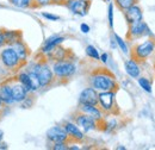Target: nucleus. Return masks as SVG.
<instances>
[{
    "mask_svg": "<svg viewBox=\"0 0 155 150\" xmlns=\"http://www.w3.org/2000/svg\"><path fill=\"white\" fill-rule=\"evenodd\" d=\"M92 87L94 90L105 92V91H115L117 88V83L115 77L106 72H100L92 76L91 79Z\"/></svg>",
    "mask_w": 155,
    "mask_h": 150,
    "instance_id": "f257e3e1",
    "label": "nucleus"
},
{
    "mask_svg": "<svg viewBox=\"0 0 155 150\" xmlns=\"http://www.w3.org/2000/svg\"><path fill=\"white\" fill-rule=\"evenodd\" d=\"M37 76H38L39 83H41V87H47L51 83L54 76H53V72L51 69L44 64V63H38L36 66H34V69H32Z\"/></svg>",
    "mask_w": 155,
    "mask_h": 150,
    "instance_id": "f03ea898",
    "label": "nucleus"
},
{
    "mask_svg": "<svg viewBox=\"0 0 155 150\" xmlns=\"http://www.w3.org/2000/svg\"><path fill=\"white\" fill-rule=\"evenodd\" d=\"M53 72L58 77H69L75 73V66L72 62L61 60L53 66Z\"/></svg>",
    "mask_w": 155,
    "mask_h": 150,
    "instance_id": "7ed1b4c3",
    "label": "nucleus"
},
{
    "mask_svg": "<svg viewBox=\"0 0 155 150\" xmlns=\"http://www.w3.org/2000/svg\"><path fill=\"white\" fill-rule=\"evenodd\" d=\"M0 60H1L2 64L7 68H16V67H18L20 62L19 57H18L17 53L15 51L13 48L4 49L0 54Z\"/></svg>",
    "mask_w": 155,
    "mask_h": 150,
    "instance_id": "20e7f679",
    "label": "nucleus"
},
{
    "mask_svg": "<svg viewBox=\"0 0 155 150\" xmlns=\"http://www.w3.org/2000/svg\"><path fill=\"white\" fill-rule=\"evenodd\" d=\"M67 6L74 15L84 17L87 15L91 2L90 0H67Z\"/></svg>",
    "mask_w": 155,
    "mask_h": 150,
    "instance_id": "39448f33",
    "label": "nucleus"
},
{
    "mask_svg": "<svg viewBox=\"0 0 155 150\" xmlns=\"http://www.w3.org/2000/svg\"><path fill=\"white\" fill-rule=\"evenodd\" d=\"M155 44L153 41H146L138 45H136L134 49V58L137 60H144L149 55H152V53L154 51Z\"/></svg>",
    "mask_w": 155,
    "mask_h": 150,
    "instance_id": "423d86ee",
    "label": "nucleus"
},
{
    "mask_svg": "<svg viewBox=\"0 0 155 150\" xmlns=\"http://www.w3.org/2000/svg\"><path fill=\"white\" fill-rule=\"evenodd\" d=\"M47 138L54 143H58V142H67L69 136H68L67 131L64 130V128L53 126L47 131Z\"/></svg>",
    "mask_w": 155,
    "mask_h": 150,
    "instance_id": "0eeeda50",
    "label": "nucleus"
},
{
    "mask_svg": "<svg viewBox=\"0 0 155 150\" xmlns=\"http://www.w3.org/2000/svg\"><path fill=\"white\" fill-rule=\"evenodd\" d=\"M98 103L100 104L103 111L110 112L114 107L115 103V92L114 91H105L98 94Z\"/></svg>",
    "mask_w": 155,
    "mask_h": 150,
    "instance_id": "6e6552de",
    "label": "nucleus"
},
{
    "mask_svg": "<svg viewBox=\"0 0 155 150\" xmlns=\"http://www.w3.org/2000/svg\"><path fill=\"white\" fill-rule=\"evenodd\" d=\"M147 35H150V31H149V28L147 26V24L142 20L134 23V24H130V29H129V32H128V37H142V36H147Z\"/></svg>",
    "mask_w": 155,
    "mask_h": 150,
    "instance_id": "1a4fd4ad",
    "label": "nucleus"
},
{
    "mask_svg": "<svg viewBox=\"0 0 155 150\" xmlns=\"http://www.w3.org/2000/svg\"><path fill=\"white\" fill-rule=\"evenodd\" d=\"M75 122H77L78 126H81L85 132L94 130L96 126H97V124H96V119L84 112L80 113V114H78L77 117H75Z\"/></svg>",
    "mask_w": 155,
    "mask_h": 150,
    "instance_id": "9d476101",
    "label": "nucleus"
},
{
    "mask_svg": "<svg viewBox=\"0 0 155 150\" xmlns=\"http://www.w3.org/2000/svg\"><path fill=\"white\" fill-rule=\"evenodd\" d=\"M80 104H87V105H96L98 104V93L93 87L85 88L80 94Z\"/></svg>",
    "mask_w": 155,
    "mask_h": 150,
    "instance_id": "9b49d317",
    "label": "nucleus"
},
{
    "mask_svg": "<svg viewBox=\"0 0 155 150\" xmlns=\"http://www.w3.org/2000/svg\"><path fill=\"white\" fill-rule=\"evenodd\" d=\"M124 16L129 24H134V23L142 20V10L138 6L133 5L124 11Z\"/></svg>",
    "mask_w": 155,
    "mask_h": 150,
    "instance_id": "f8f14e48",
    "label": "nucleus"
},
{
    "mask_svg": "<svg viewBox=\"0 0 155 150\" xmlns=\"http://www.w3.org/2000/svg\"><path fill=\"white\" fill-rule=\"evenodd\" d=\"M11 91H12V96L15 103H21L24 100H26V95H28V91L24 88V86L18 82L11 86Z\"/></svg>",
    "mask_w": 155,
    "mask_h": 150,
    "instance_id": "ddd939ff",
    "label": "nucleus"
},
{
    "mask_svg": "<svg viewBox=\"0 0 155 150\" xmlns=\"http://www.w3.org/2000/svg\"><path fill=\"white\" fill-rule=\"evenodd\" d=\"M64 130L67 131L68 136L72 139H75V141H82L84 139V133L78 128V125L73 124V123H66Z\"/></svg>",
    "mask_w": 155,
    "mask_h": 150,
    "instance_id": "4468645a",
    "label": "nucleus"
},
{
    "mask_svg": "<svg viewBox=\"0 0 155 150\" xmlns=\"http://www.w3.org/2000/svg\"><path fill=\"white\" fill-rule=\"evenodd\" d=\"M80 111L88 116H91L92 118H94L96 120L101 119V111L96 107V105H87V104H80Z\"/></svg>",
    "mask_w": 155,
    "mask_h": 150,
    "instance_id": "2eb2a0df",
    "label": "nucleus"
},
{
    "mask_svg": "<svg viewBox=\"0 0 155 150\" xmlns=\"http://www.w3.org/2000/svg\"><path fill=\"white\" fill-rule=\"evenodd\" d=\"M0 99H1L2 104L11 105V104L15 103L13 96H12L11 86H8V85H2V86L0 87Z\"/></svg>",
    "mask_w": 155,
    "mask_h": 150,
    "instance_id": "dca6fc26",
    "label": "nucleus"
},
{
    "mask_svg": "<svg viewBox=\"0 0 155 150\" xmlns=\"http://www.w3.org/2000/svg\"><path fill=\"white\" fill-rule=\"evenodd\" d=\"M64 41V38L63 37H58V36H54V37H50L49 39H47V42H45V44H44V47L42 48V51L43 53H49V51H51L56 45H58L60 43H62Z\"/></svg>",
    "mask_w": 155,
    "mask_h": 150,
    "instance_id": "f3484780",
    "label": "nucleus"
},
{
    "mask_svg": "<svg viewBox=\"0 0 155 150\" xmlns=\"http://www.w3.org/2000/svg\"><path fill=\"white\" fill-rule=\"evenodd\" d=\"M125 72L128 73L129 76H131V77H138L140 73H141L138 64L136 63L134 60H128L125 62Z\"/></svg>",
    "mask_w": 155,
    "mask_h": 150,
    "instance_id": "a211bd4d",
    "label": "nucleus"
},
{
    "mask_svg": "<svg viewBox=\"0 0 155 150\" xmlns=\"http://www.w3.org/2000/svg\"><path fill=\"white\" fill-rule=\"evenodd\" d=\"M12 48H13L15 51L17 53V55H18L20 61H24V60L28 57V48H26V45H25L21 41H18V42L13 43V44H12Z\"/></svg>",
    "mask_w": 155,
    "mask_h": 150,
    "instance_id": "6ab92c4d",
    "label": "nucleus"
},
{
    "mask_svg": "<svg viewBox=\"0 0 155 150\" xmlns=\"http://www.w3.org/2000/svg\"><path fill=\"white\" fill-rule=\"evenodd\" d=\"M20 41V34L18 31H4V43L13 44Z\"/></svg>",
    "mask_w": 155,
    "mask_h": 150,
    "instance_id": "aec40b11",
    "label": "nucleus"
},
{
    "mask_svg": "<svg viewBox=\"0 0 155 150\" xmlns=\"http://www.w3.org/2000/svg\"><path fill=\"white\" fill-rule=\"evenodd\" d=\"M48 54H49V56L53 57L54 60L61 61V60H64V57H66V50L62 49V48H60L58 45H56V47H55L51 51H49Z\"/></svg>",
    "mask_w": 155,
    "mask_h": 150,
    "instance_id": "412c9836",
    "label": "nucleus"
},
{
    "mask_svg": "<svg viewBox=\"0 0 155 150\" xmlns=\"http://www.w3.org/2000/svg\"><path fill=\"white\" fill-rule=\"evenodd\" d=\"M18 81L24 86V88L28 91V92H31V83H30V77H29V74L26 72L24 73H20L19 76H18Z\"/></svg>",
    "mask_w": 155,
    "mask_h": 150,
    "instance_id": "4be33fe9",
    "label": "nucleus"
},
{
    "mask_svg": "<svg viewBox=\"0 0 155 150\" xmlns=\"http://www.w3.org/2000/svg\"><path fill=\"white\" fill-rule=\"evenodd\" d=\"M29 77H30V83H31V91H37L39 87H41V83H39L38 76L37 74L34 72V70H30L28 72Z\"/></svg>",
    "mask_w": 155,
    "mask_h": 150,
    "instance_id": "5701e85b",
    "label": "nucleus"
},
{
    "mask_svg": "<svg viewBox=\"0 0 155 150\" xmlns=\"http://www.w3.org/2000/svg\"><path fill=\"white\" fill-rule=\"evenodd\" d=\"M137 0H116V5L118 6L119 10L125 11L127 8H129L130 6L135 5Z\"/></svg>",
    "mask_w": 155,
    "mask_h": 150,
    "instance_id": "b1692460",
    "label": "nucleus"
},
{
    "mask_svg": "<svg viewBox=\"0 0 155 150\" xmlns=\"http://www.w3.org/2000/svg\"><path fill=\"white\" fill-rule=\"evenodd\" d=\"M15 6L19 7V8H26L30 7L34 2V0H10Z\"/></svg>",
    "mask_w": 155,
    "mask_h": 150,
    "instance_id": "393cba45",
    "label": "nucleus"
},
{
    "mask_svg": "<svg viewBox=\"0 0 155 150\" xmlns=\"http://www.w3.org/2000/svg\"><path fill=\"white\" fill-rule=\"evenodd\" d=\"M138 83H140V86H141L146 92L152 93V85H150V82H149L148 79H146V77H140V79H138Z\"/></svg>",
    "mask_w": 155,
    "mask_h": 150,
    "instance_id": "a878e982",
    "label": "nucleus"
},
{
    "mask_svg": "<svg viewBox=\"0 0 155 150\" xmlns=\"http://www.w3.org/2000/svg\"><path fill=\"white\" fill-rule=\"evenodd\" d=\"M86 54H87V56H90L91 58H94V60H99V58H100L98 50L93 45H88V47L86 48Z\"/></svg>",
    "mask_w": 155,
    "mask_h": 150,
    "instance_id": "bb28decb",
    "label": "nucleus"
},
{
    "mask_svg": "<svg viewBox=\"0 0 155 150\" xmlns=\"http://www.w3.org/2000/svg\"><path fill=\"white\" fill-rule=\"evenodd\" d=\"M115 39H116V43L117 45L120 48V50L124 53V54H128V47H127V44H125V42L122 39V38L119 37L118 35H115Z\"/></svg>",
    "mask_w": 155,
    "mask_h": 150,
    "instance_id": "cd10ccee",
    "label": "nucleus"
},
{
    "mask_svg": "<svg viewBox=\"0 0 155 150\" xmlns=\"http://www.w3.org/2000/svg\"><path fill=\"white\" fill-rule=\"evenodd\" d=\"M109 23H110V26L112 28L114 26V5L112 4L109 5Z\"/></svg>",
    "mask_w": 155,
    "mask_h": 150,
    "instance_id": "c85d7f7f",
    "label": "nucleus"
},
{
    "mask_svg": "<svg viewBox=\"0 0 155 150\" xmlns=\"http://www.w3.org/2000/svg\"><path fill=\"white\" fill-rule=\"evenodd\" d=\"M53 149L54 150H66V149H68V147H67L66 142H58V143H55V144H54Z\"/></svg>",
    "mask_w": 155,
    "mask_h": 150,
    "instance_id": "c756f323",
    "label": "nucleus"
},
{
    "mask_svg": "<svg viewBox=\"0 0 155 150\" xmlns=\"http://www.w3.org/2000/svg\"><path fill=\"white\" fill-rule=\"evenodd\" d=\"M42 16L44 18L49 19V20H58L60 19L58 16H54V15H50V13H42Z\"/></svg>",
    "mask_w": 155,
    "mask_h": 150,
    "instance_id": "7c9ffc66",
    "label": "nucleus"
},
{
    "mask_svg": "<svg viewBox=\"0 0 155 150\" xmlns=\"http://www.w3.org/2000/svg\"><path fill=\"white\" fill-rule=\"evenodd\" d=\"M80 29H81V31H82L84 34L90 32V26H88L87 24H81V25H80Z\"/></svg>",
    "mask_w": 155,
    "mask_h": 150,
    "instance_id": "2f4dec72",
    "label": "nucleus"
},
{
    "mask_svg": "<svg viewBox=\"0 0 155 150\" xmlns=\"http://www.w3.org/2000/svg\"><path fill=\"white\" fill-rule=\"evenodd\" d=\"M35 1L37 2V5H41V6H42V5H48L51 0H35Z\"/></svg>",
    "mask_w": 155,
    "mask_h": 150,
    "instance_id": "473e14b6",
    "label": "nucleus"
},
{
    "mask_svg": "<svg viewBox=\"0 0 155 150\" xmlns=\"http://www.w3.org/2000/svg\"><path fill=\"white\" fill-rule=\"evenodd\" d=\"M100 60H101L104 63H106V61H107V54H103V55L100 56Z\"/></svg>",
    "mask_w": 155,
    "mask_h": 150,
    "instance_id": "72a5a7b5",
    "label": "nucleus"
},
{
    "mask_svg": "<svg viewBox=\"0 0 155 150\" xmlns=\"http://www.w3.org/2000/svg\"><path fill=\"white\" fill-rule=\"evenodd\" d=\"M4 43V31L0 30V45Z\"/></svg>",
    "mask_w": 155,
    "mask_h": 150,
    "instance_id": "f704fd0d",
    "label": "nucleus"
},
{
    "mask_svg": "<svg viewBox=\"0 0 155 150\" xmlns=\"http://www.w3.org/2000/svg\"><path fill=\"white\" fill-rule=\"evenodd\" d=\"M2 136H4V132L0 130V144H1V142H2Z\"/></svg>",
    "mask_w": 155,
    "mask_h": 150,
    "instance_id": "c9c22d12",
    "label": "nucleus"
},
{
    "mask_svg": "<svg viewBox=\"0 0 155 150\" xmlns=\"http://www.w3.org/2000/svg\"><path fill=\"white\" fill-rule=\"evenodd\" d=\"M117 149H118V150H119V149H120V150H122V149L124 150V149H125V148H124V147H118V148H117Z\"/></svg>",
    "mask_w": 155,
    "mask_h": 150,
    "instance_id": "e433bc0d",
    "label": "nucleus"
},
{
    "mask_svg": "<svg viewBox=\"0 0 155 150\" xmlns=\"http://www.w3.org/2000/svg\"><path fill=\"white\" fill-rule=\"evenodd\" d=\"M1 106H2V101H1V99H0V110H1Z\"/></svg>",
    "mask_w": 155,
    "mask_h": 150,
    "instance_id": "4c0bfd02",
    "label": "nucleus"
},
{
    "mask_svg": "<svg viewBox=\"0 0 155 150\" xmlns=\"http://www.w3.org/2000/svg\"><path fill=\"white\" fill-rule=\"evenodd\" d=\"M51 1H56V2H60V1H62V0H51Z\"/></svg>",
    "mask_w": 155,
    "mask_h": 150,
    "instance_id": "58836bf2",
    "label": "nucleus"
},
{
    "mask_svg": "<svg viewBox=\"0 0 155 150\" xmlns=\"http://www.w3.org/2000/svg\"><path fill=\"white\" fill-rule=\"evenodd\" d=\"M107 1H110V0H107Z\"/></svg>",
    "mask_w": 155,
    "mask_h": 150,
    "instance_id": "ea45409f",
    "label": "nucleus"
}]
</instances>
